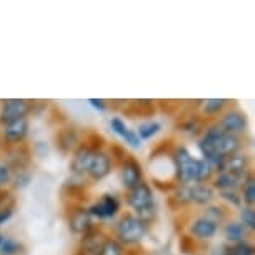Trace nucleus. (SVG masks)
I'll return each mask as SVG.
<instances>
[{
	"mask_svg": "<svg viewBox=\"0 0 255 255\" xmlns=\"http://www.w3.org/2000/svg\"><path fill=\"white\" fill-rule=\"evenodd\" d=\"M127 204L132 210H135L137 217L147 224L153 217V192L150 185L145 184V182H140L137 187L128 190Z\"/></svg>",
	"mask_w": 255,
	"mask_h": 255,
	"instance_id": "f257e3e1",
	"label": "nucleus"
},
{
	"mask_svg": "<svg viewBox=\"0 0 255 255\" xmlns=\"http://www.w3.org/2000/svg\"><path fill=\"white\" fill-rule=\"evenodd\" d=\"M147 224L135 214H125L115 225V237L122 245H133L145 237Z\"/></svg>",
	"mask_w": 255,
	"mask_h": 255,
	"instance_id": "f03ea898",
	"label": "nucleus"
},
{
	"mask_svg": "<svg viewBox=\"0 0 255 255\" xmlns=\"http://www.w3.org/2000/svg\"><path fill=\"white\" fill-rule=\"evenodd\" d=\"M197 163L199 160L190 155V152L185 147H179L174 152V165H175V175L182 185H192L195 184L197 177Z\"/></svg>",
	"mask_w": 255,
	"mask_h": 255,
	"instance_id": "7ed1b4c3",
	"label": "nucleus"
},
{
	"mask_svg": "<svg viewBox=\"0 0 255 255\" xmlns=\"http://www.w3.org/2000/svg\"><path fill=\"white\" fill-rule=\"evenodd\" d=\"M32 110V102L25 99H10L5 100L0 107V125H7L15 120L27 119Z\"/></svg>",
	"mask_w": 255,
	"mask_h": 255,
	"instance_id": "20e7f679",
	"label": "nucleus"
},
{
	"mask_svg": "<svg viewBox=\"0 0 255 255\" xmlns=\"http://www.w3.org/2000/svg\"><path fill=\"white\" fill-rule=\"evenodd\" d=\"M143 179V172L142 167L133 157H125V160L120 165V180H122V185L127 190L137 187Z\"/></svg>",
	"mask_w": 255,
	"mask_h": 255,
	"instance_id": "39448f33",
	"label": "nucleus"
},
{
	"mask_svg": "<svg viewBox=\"0 0 255 255\" xmlns=\"http://www.w3.org/2000/svg\"><path fill=\"white\" fill-rule=\"evenodd\" d=\"M217 125L222 128L224 133H230V135H239L247 130V117L240 112V110H229L224 114Z\"/></svg>",
	"mask_w": 255,
	"mask_h": 255,
	"instance_id": "423d86ee",
	"label": "nucleus"
},
{
	"mask_svg": "<svg viewBox=\"0 0 255 255\" xmlns=\"http://www.w3.org/2000/svg\"><path fill=\"white\" fill-rule=\"evenodd\" d=\"M120 209V202L115 195H104L99 202H95L94 205H90L87 212L90 214V217H97V219H110Z\"/></svg>",
	"mask_w": 255,
	"mask_h": 255,
	"instance_id": "0eeeda50",
	"label": "nucleus"
},
{
	"mask_svg": "<svg viewBox=\"0 0 255 255\" xmlns=\"http://www.w3.org/2000/svg\"><path fill=\"white\" fill-rule=\"evenodd\" d=\"M27 133H28V120L20 119L7 125H2V133L0 135H2L3 142L10 143V145H18V143L23 142Z\"/></svg>",
	"mask_w": 255,
	"mask_h": 255,
	"instance_id": "6e6552de",
	"label": "nucleus"
},
{
	"mask_svg": "<svg viewBox=\"0 0 255 255\" xmlns=\"http://www.w3.org/2000/svg\"><path fill=\"white\" fill-rule=\"evenodd\" d=\"M110 170H112V158H110L107 152L97 150L94 155L92 163H90L87 175L92 180H104L110 174Z\"/></svg>",
	"mask_w": 255,
	"mask_h": 255,
	"instance_id": "1a4fd4ad",
	"label": "nucleus"
},
{
	"mask_svg": "<svg viewBox=\"0 0 255 255\" xmlns=\"http://www.w3.org/2000/svg\"><path fill=\"white\" fill-rule=\"evenodd\" d=\"M97 152V148H92L89 145H80L77 148L74 158H72V163H70V168L72 172L77 175H85L90 168V163L94 160V155Z\"/></svg>",
	"mask_w": 255,
	"mask_h": 255,
	"instance_id": "9d476101",
	"label": "nucleus"
},
{
	"mask_svg": "<svg viewBox=\"0 0 255 255\" xmlns=\"http://www.w3.org/2000/svg\"><path fill=\"white\" fill-rule=\"evenodd\" d=\"M69 224H70V229L72 232L79 234V235H85L89 234L90 230L94 229V224H92V217L87 212V209H75L72 212L70 219H69Z\"/></svg>",
	"mask_w": 255,
	"mask_h": 255,
	"instance_id": "9b49d317",
	"label": "nucleus"
},
{
	"mask_svg": "<svg viewBox=\"0 0 255 255\" xmlns=\"http://www.w3.org/2000/svg\"><path fill=\"white\" fill-rule=\"evenodd\" d=\"M82 237L84 239H82L79 255H99L104 240L107 239V237H104L102 232H97L95 229L90 230L89 234L82 235Z\"/></svg>",
	"mask_w": 255,
	"mask_h": 255,
	"instance_id": "f8f14e48",
	"label": "nucleus"
},
{
	"mask_svg": "<svg viewBox=\"0 0 255 255\" xmlns=\"http://www.w3.org/2000/svg\"><path fill=\"white\" fill-rule=\"evenodd\" d=\"M217 230H219V225L205 217L195 219L190 225V234L194 235L195 239H200V240H209L212 237H215Z\"/></svg>",
	"mask_w": 255,
	"mask_h": 255,
	"instance_id": "ddd939ff",
	"label": "nucleus"
},
{
	"mask_svg": "<svg viewBox=\"0 0 255 255\" xmlns=\"http://www.w3.org/2000/svg\"><path fill=\"white\" fill-rule=\"evenodd\" d=\"M247 170H250L249 157L242 155V153H234V155L227 157L224 162V168H222V172H227V174L234 175V177L242 175Z\"/></svg>",
	"mask_w": 255,
	"mask_h": 255,
	"instance_id": "4468645a",
	"label": "nucleus"
},
{
	"mask_svg": "<svg viewBox=\"0 0 255 255\" xmlns=\"http://www.w3.org/2000/svg\"><path fill=\"white\" fill-rule=\"evenodd\" d=\"M215 197L214 187L209 184H194L190 185V199L197 205H209Z\"/></svg>",
	"mask_w": 255,
	"mask_h": 255,
	"instance_id": "2eb2a0df",
	"label": "nucleus"
},
{
	"mask_svg": "<svg viewBox=\"0 0 255 255\" xmlns=\"http://www.w3.org/2000/svg\"><path fill=\"white\" fill-rule=\"evenodd\" d=\"M110 127H112V130L117 132L120 137L125 138V140H127V143H130L132 147H138V145H140V142H142V140L138 138V135H137L135 132L128 130L127 125L124 124V120H122V119L114 117L112 120H110Z\"/></svg>",
	"mask_w": 255,
	"mask_h": 255,
	"instance_id": "dca6fc26",
	"label": "nucleus"
},
{
	"mask_svg": "<svg viewBox=\"0 0 255 255\" xmlns=\"http://www.w3.org/2000/svg\"><path fill=\"white\" fill-rule=\"evenodd\" d=\"M240 137L239 135H230V133H224V137L220 138L219 145H217V150L220 155L224 157H230L234 153H239L240 150Z\"/></svg>",
	"mask_w": 255,
	"mask_h": 255,
	"instance_id": "f3484780",
	"label": "nucleus"
},
{
	"mask_svg": "<svg viewBox=\"0 0 255 255\" xmlns=\"http://www.w3.org/2000/svg\"><path fill=\"white\" fill-rule=\"evenodd\" d=\"M247 232L249 230L244 227L239 220H230V222L225 224V229H224V235L225 239L230 240L232 244H237V242H244L247 239Z\"/></svg>",
	"mask_w": 255,
	"mask_h": 255,
	"instance_id": "a211bd4d",
	"label": "nucleus"
},
{
	"mask_svg": "<svg viewBox=\"0 0 255 255\" xmlns=\"http://www.w3.org/2000/svg\"><path fill=\"white\" fill-rule=\"evenodd\" d=\"M214 187L219 189V192H225V190H237L239 184H237V177L227 174V172H219L217 177L214 180Z\"/></svg>",
	"mask_w": 255,
	"mask_h": 255,
	"instance_id": "6ab92c4d",
	"label": "nucleus"
},
{
	"mask_svg": "<svg viewBox=\"0 0 255 255\" xmlns=\"http://www.w3.org/2000/svg\"><path fill=\"white\" fill-rule=\"evenodd\" d=\"M215 174H217V172L214 170V167H212L209 162H205L204 158H202V160H199V163H197L195 184H207V182H210L212 179H214Z\"/></svg>",
	"mask_w": 255,
	"mask_h": 255,
	"instance_id": "aec40b11",
	"label": "nucleus"
},
{
	"mask_svg": "<svg viewBox=\"0 0 255 255\" xmlns=\"http://www.w3.org/2000/svg\"><path fill=\"white\" fill-rule=\"evenodd\" d=\"M99 255H124V245L117 239L107 237L100 247Z\"/></svg>",
	"mask_w": 255,
	"mask_h": 255,
	"instance_id": "412c9836",
	"label": "nucleus"
},
{
	"mask_svg": "<svg viewBox=\"0 0 255 255\" xmlns=\"http://www.w3.org/2000/svg\"><path fill=\"white\" fill-rule=\"evenodd\" d=\"M162 125L155 122V120H150V122H145L142 125H138V130H137V135L140 140H147V138H152L155 133L160 130Z\"/></svg>",
	"mask_w": 255,
	"mask_h": 255,
	"instance_id": "4be33fe9",
	"label": "nucleus"
},
{
	"mask_svg": "<svg viewBox=\"0 0 255 255\" xmlns=\"http://www.w3.org/2000/svg\"><path fill=\"white\" fill-rule=\"evenodd\" d=\"M77 143H79V135H77V132L74 128H67V130L60 133L59 145L64 148V150H70V148H74Z\"/></svg>",
	"mask_w": 255,
	"mask_h": 255,
	"instance_id": "5701e85b",
	"label": "nucleus"
},
{
	"mask_svg": "<svg viewBox=\"0 0 255 255\" xmlns=\"http://www.w3.org/2000/svg\"><path fill=\"white\" fill-rule=\"evenodd\" d=\"M227 105L225 99H209L204 102V112L207 115H219Z\"/></svg>",
	"mask_w": 255,
	"mask_h": 255,
	"instance_id": "b1692460",
	"label": "nucleus"
},
{
	"mask_svg": "<svg viewBox=\"0 0 255 255\" xmlns=\"http://www.w3.org/2000/svg\"><path fill=\"white\" fill-rule=\"evenodd\" d=\"M240 224L244 225L247 230H252L255 229V210H254V207H242V210H240V220H239Z\"/></svg>",
	"mask_w": 255,
	"mask_h": 255,
	"instance_id": "393cba45",
	"label": "nucleus"
},
{
	"mask_svg": "<svg viewBox=\"0 0 255 255\" xmlns=\"http://www.w3.org/2000/svg\"><path fill=\"white\" fill-rule=\"evenodd\" d=\"M242 204H245V207H254V202H255V182H254V177L250 179L247 184H244L242 187Z\"/></svg>",
	"mask_w": 255,
	"mask_h": 255,
	"instance_id": "a878e982",
	"label": "nucleus"
},
{
	"mask_svg": "<svg viewBox=\"0 0 255 255\" xmlns=\"http://www.w3.org/2000/svg\"><path fill=\"white\" fill-rule=\"evenodd\" d=\"M204 217L219 225L220 222H224V220H225V210L222 209V207H219V205H209L205 209Z\"/></svg>",
	"mask_w": 255,
	"mask_h": 255,
	"instance_id": "bb28decb",
	"label": "nucleus"
},
{
	"mask_svg": "<svg viewBox=\"0 0 255 255\" xmlns=\"http://www.w3.org/2000/svg\"><path fill=\"white\" fill-rule=\"evenodd\" d=\"M229 255H254V245L249 244L247 240L237 242L229 247Z\"/></svg>",
	"mask_w": 255,
	"mask_h": 255,
	"instance_id": "cd10ccee",
	"label": "nucleus"
},
{
	"mask_svg": "<svg viewBox=\"0 0 255 255\" xmlns=\"http://www.w3.org/2000/svg\"><path fill=\"white\" fill-rule=\"evenodd\" d=\"M174 199L179 205H187V204H192V199H190V185H180L177 187L175 194H174Z\"/></svg>",
	"mask_w": 255,
	"mask_h": 255,
	"instance_id": "c85d7f7f",
	"label": "nucleus"
},
{
	"mask_svg": "<svg viewBox=\"0 0 255 255\" xmlns=\"http://www.w3.org/2000/svg\"><path fill=\"white\" fill-rule=\"evenodd\" d=\"M0 249H2L3 255H15L18 254V249H20V244L13 239H3L2 244H0Z\"/></svg>",
	"mask_w": 255,
	"mask_h": 255,
	"instance_id": "c756f323",
	"label": "nucleus"
},
{
	"mask_svg": "<svg viewBox=\"0 0 255 255\" xmlns=\"http://www.w3.org/2000/svg\"><path fill=\"white\" fill-rule=\"evenodd\" d=\"M12 180V170L5 162H0V190Z\"/></svg>",
	"mask_w": 255,
	"mask_h": 255,
	"instance_id": "7c9ffc66",
	"label": "nucleus"
},
{
	"mask_svg": "<svg viewBox=\"0 0 255 255\" xmlns=\"http://www.w3.org/2000/svg\"><path fill=\"white\" fill-rule=\"evenodd\" d=\"M220 197L224 200L230 202L234 207H240L242 205V197L237 194V190H225V192H220Z\"/></svg>",
	"mask_w": 255,
	"mask_h": 255,
	"instance_id": "2f4dec72",
	"label": "nucleus"
},
{
	"mask_svg": "<svg viewBox=\"0 0 255 255\" xmlns=\"http://www.w3.org/2000/svg\"><path fill=\"white\" fill-rule=\"evenodd\" d=\"M12 214H13L12 205H7V207H3V209H0V225L5 224L7 220L12 217Z\"/></svg>",
	"mask_w": 255,
	"mask_h": 255,
	"instance_id": "473e14b6",
	"label": "nucleus"
},
{
	"mask_svg": "<svg viewBox=\"0 0 255 255\" xmlns=\"http://www.w3.org/2000/svg\"><path fill=\"white\" fill-rule=\"evenodd\" d=\"M89 104H92V107L99 110H105V100L102 99H89Z\"/></svg>",
	"mask_w": 255,
	"mask_h": 255,
	"instance_id": "72a5a7b5",
	"label": "nucleus"
},
{
	"mask_svg": "<svg viewBox=\"0 0 255 255\" xmlns=\"http://www.w3.org/2000/svg\"><path fill=\"white\" fill-rule=\"evenodd\" d=\"M3 195H7V192L0 190V209H3V207H7V204H5L7 197H3Z\"/></svg>",
	"mask_w": 255,
	"mask_h": 255,
	"instance_id": "f704fd0d",
	"label": "nucleus"
},
{
	"mask_svg": "<svg viewBox=\"0 0 255 255\" xmlns=\"http://www.w3.org/2000/svg\"><path fill=\"white\" fill-rule=\"evenodd\" d=\"M2 145H3V140H2V135H0V148H2Z\"/></svg>",
	"mask_w": 255,
	"mask_h": 255,
	"instance_id": "c9c22d12",
	"label": "nucleus"
},
{
	"mask_svg": "<svg viewBox=\"0 0 255 255\" xmlns=\"http://www.w3.org/2000/svg\"><path fill=\"white\" fill-rule=\"evenodd\" d=\"M2 240H3V237H2V235H0V244H2Z\"/></svg>",
	"mask_w": 255,
	"mask_h": 255,
	"instance_id": "e433bc0d",
	"label": "nucleus"
}]
</instances>
